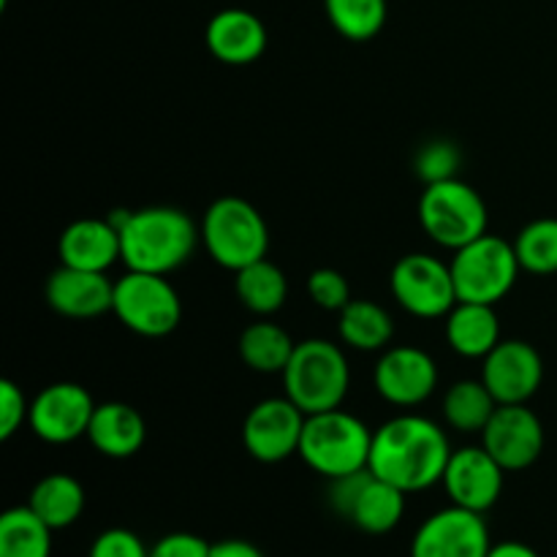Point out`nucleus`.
Returning <instances> with one entry per match:
<instances>
[{"label": "nucleus", "instance_id": "obj_1", "mask_svg": "<svg viewBox=\"0 0 557 557\" xmlns=\"http://www.w3.org/2000/svg\"><path fill=\"white\" fill-rule=\"evenodd\" d=\"M451 451L438 422L422 413H397L373 430L368 468L406 495L424 493L441 484Z\"/></svg>", "mask_w": 557, "mask_h": 557}, {"label": "nucleus", "instance_id": "obj_2", "mask_svg": "<svg viewBox=\"0 0 557 557\" xmlns=\"http://www.w3.org/2000/svg\"><path fill=\"white\" fill-rule=\"evenodd\" d=\"M109 221L117 226L123 245V264L136 272L172 275L188 264L201 228L180 207H141V210H114Z\"/></svg>", "mask_w": 557, "mask_h": 557}, {"label": "nucleus", "instance_id": "obj_3", "mask_svg": "<svg viewBox=\"0 0 557 557\" xmlns=\"http://www.w3.org/2000/svg\"><path fill=\"white\" fill-rule=\"evenodd\" d=\"M281 375L286 397L305 417L343 408L351 389V364L343 343H332L326 337L297 343L292 362Z\"/></svg>", "mask_w": 557, "mask_h": 557}, {"label": "nucleus", "instance_id": "obj_4", "mask_svg": "<svg viewBox=\"0 0 557 557\" xmlns=\"http://www.w3.org/2000/svg\"><path fill=\"white\" fill-rule=\"evenodd\" d=\"M373 430L343 408L310 413L305 419L299 457L313 473L324 479H341L364 471L370 466Z\"/></svg>", "mask_w": 557, "mask_h": 557}, {"label": "nucleus", "instance_id": "obj_5", "mask_svg": "<svg viewBox=\"0 0 557 557\" xmlns=\"http://www.w3.org/2000/svg\"><path fill=\"white\" fill-rule=\"evenodd\" d=\"M207 256L223 270L239 272L253 261L267 259L270 228L264 215L239 196H221L205 210L199 223Z\"/></svg>", "mask_w": 557, "mask_h": 557}, {"label": "nucleus", "instance_id": "obj_6", "mask_svg": "<svg viewBox=\"0 0 557 557\" xmlns=\"http://www.w3.org/2000/svg\"><path fill=\"white\" fill-rule=\"evenodd\" d=\"M419 223L435 245L455 253L487 234L490 212L482 194L466 180L455 177L424 185L419 196Z\"/></svg>", "mask_w": 557, "mask_h": 557}, {"label": "nucleus", "instance_id": "obj_7", "mask_svg": "<svg viewBox=\"0 0 557 557\" xmlns=\"http://www.w3.org/2000/svg\"><path fill=\"white\" fill-rule=\"evenodd\" d=\"M449 267L457 299L479 305H498L500 299L509 297L522 272L515 245L490 232L455 250Z\"/></svg>", "mask_w": 557, "mask_h": 557}, {"label": "nucleus", "instance_id": "obj_8", "mask_svg": "<svg viewBox=\"0 0 557 557\" xmlns=\"http://www.w3.org/2000/svg\"><path fill=\"white\" fill-rule=\"evenodd\" d=\"M112 313L139 337H166L183 321V299L166 275L128 270L114 281Z\"/></svg>", "mask_w": 557, "mask_h": 557}, {"label": "nucleus", "instance_id": "obj_9", "mask_svg": "<svg viewBox=\"0 0 557 557\" xmlns=\"http://www.w3.org/2000/svg\"><path fill=\"white\" fill-rule=\"evenodd\" d=\"M330 506L357 531L368 533V536H384L403 522L406 493L364 468V471L332 479Z\"/></svg>", "mask_w": 557, "mask_h": 557}, {"label": "nucleus", "instance_id": "obj_10", "mask_svg": "<svg viewBox=\"0 0 557 557\" xmlns=\"http://www.w3.org/2000/svg\"><path fill=\"white\" fill-rule=\"evenodd\" d=\"M389 288L406 313L424 321L446 319V313L457 305L451 267L430 253H408L397 259L389 272Z\"/></svg>", "mask_w": 557, "mask_h": 557}, {"label": "nucleus", "instance_id": "obj_11", "mask_svg": "<svg viewBox=\"0 0 557 557\" xmlns=\"http://www.w3.org/2000/svg\"><path fill=\"white\" fill-rule=\"evenodd\" d=\"M98 403L90 392L74 381H58L38 392L30 400V417L27 428L33 430L38 441L52 446L74 444L85 438L90 419L96 413Z\"/></svg>", "mask_w": 557, "mask_h": 557}, {"label": "nucleus", "instance_id": "obj_12", "mask_svg": "<svg viewBox=\"0 0 557 557\" xmlns=\"http://www.w3.org/2000/svg\"><path fill=\"white\" fill-rule=\"evenodd\" d=\"M305 419L308 417L286 395L259 400L243 422L245 451L267 466L299 455Z\"/></svg>", "mask_w": 557, "mask_h": 557}, {"label": "nucleus", "instance_id": "obj_13", "mask_svg": "<svg viewBox=\"0 0 557 557\" xmlns=\"http://www.w3.org/2000/svg\"><path fill=\"white\" fill-rule=\"evenodd\" d=\"M493 539L484 515L446 506L430 515L411 539V557H487Z\"/></svg>", "mask_w": 557, "mask_h": 557}, {"label": "nucleus", "instance_id": "obj_14", "mask_svg": "<svg viewBox=\"0 0 557 557\" xmlns=\"http://www.w3.org/2000/svg\"><path fill=\"white\" fill-rule=\"evenodd\" d=\"M381 400L395 408H417L435 395L438 364L419 346H389L373 368Z\"/></svg>", "mask_w": 557, "mask_h": 557}, {"label": "nucleus", "instance_id": "obj_15", "mask_svg": "<svg viewBox=\"0 0 557 557\" xmlns=\"http://www.w3.org/2000/svg\"><path fill=\"white\" fill-rule=\"evenodd\" d=\"M482 381L498 406H520L539 392L544 381V359L528 341H500L482 359Z\"/></svg>", "mask_w": 557, "mask_h": 557}, {"label": "nucleus", "instance_id": "obj_16", "mask_svg": "<svg viewBox=\"0 0 557 557\" xmlns=\"http://www.w3.org/2000/svg\"><path fill=\"white\" fill-rule=\"evenodd\" d=\"M504 476L506 471L500 462L484 446H462L451 451L441 484L451 504L484 515L504 495Z\"/></svg>", "mask_w": 557, "mask_h": 557}, {"label": "nucleus", "instance_id": "obj_17", "mask_svg": "<svg viewBox=\"0 0 557 557\" xmlns=\"http://www.w3.org/2000/svg\"><path fill=\"white\" fill-rule=\"evenodd\" d=\"M482 446L500 462L506 473L525 471L544 451V424L536 413L520 406H498L487 428L482 430Z\"/></svg>", "mask_w": 557, "mask_h": 557}, {"label": "nucleus", "instance_id": "obj_18", "mask_svg": "<svg viewBox=\"0 0 557 557\" xmlns=\"http://www.w3.org/2000/svg\"><path fill=\"white\" fill-rule=\"evenodd\" d=\"M44 299L58 315L74 321H90L103 313H112L114 283L107 272L74 270L60 264L44 286Z\"/></svg>", "mask_w": 557, "mask_h": 557}, {"label": "nucleus", "instance_id": "obj_19", "mask_svg": "<svg viewBox=\"0 0 557 557\" xmlns=\"http://www.w3.org/2000/svg\"><path fill=\"white\" fill-rule=\"evenodd\" d=\"M267 25L248 9H223L207 22L205 44L223 65H250L267 52Z\"/></svg>", "mask_w": 557, "mask_h": 557}, {"label": "nucleus", "instance_id": "obj_20", "mask_svg": "<svg viewBox=\"0 0 557 557\" xmlns=\"http://www.w3.org/2000/svg\"><path fill=\"white\" fill-rule=\"evenodd\" d=\"M58 256L63 267L109 272L117 261H123L117 226L109 218H79L60 234Z\"/></svg>", "mask_w": 557, "mask_h": 557}, {"label": "nucleus", "instance_id": "obj_21", "mask_svg": "<svg viewBox=\"0 0 557 557\" xmlns=\"http://www.w3.org/2000/svg\"><path fill=\"white\" fill-rule=\"evenodd\" d=\"M145 417L128 403H98L87 428V441L109 460H128L145 446Z\"/></svg>", "mask_w": 557, "mask_h": 557}, {"label": "nucleus", "instance_id": "obj_22", "mask_svg": "<svg viewBox=\"0 0 557 557\" xmlns=\"http://www.w3.org/2000/svg\"><path fill=\"white\" fill-rule=\"evenodd\" d=\"M444 337L457 357L484 359L504 341L495 305L462 302V299H457L455 308L446 313Z\"/></svg>", "mask_w": 557, "mask_h": 557}, {"label": "nucleus", "instance_id": "obj_23", "mask_svg": "<svg viewBox=\"0 0 557 557\" xmlns=\"http://www.w3.org/2000/svg\"><path fill=\"white\" fill-rule=\"evenodd\" d=\"M337 337L354 351H386L395 337V321L389 310L370 299H351L337 313Z\"/></svg>", "mask_w": 557, "mask_h": 557}, {"label": "nucleus", "instance_id": "obj_24", "mask_svg": "<svg viewBox=\"0 0 557 557\" xmlns=\"http://www.w3.org/2000/svg\"><path fill=\"white\" fill-rule=\"evenodd\" d=\"M85 487L71 473H49V476L38 479L30 493V500H27V506L52 531H65V528L74 525L82 517V511H85Z\"/></svg>", "mask_w": 557, "mask_h": 557}, {"label": "nucleus", "instance_id": "obj_25", "mask_svg": "<svg viewBox=\"0 0 557 557\" xmlns=\"http://www.w3.org/2000/svg\"><path fill=\"white\" fill-rule=\"evenodd\" d=\"M294 348H297V343L275 321H253L250 326H245L237 343L239 359L253 373L261 375L283 373L288 362H292Z\"/></svg>", "mask_w": 557, "mask_h": 557}, {"label": "nucleus", "instance_id": "obj_26", "mask_svg": "<svg viewBox=\"0 0 557 557\" xmlns=\"http://www.w3.org/2000/svg\"><path fill=\"white\" fill-rule=\"evenodd\" d=\"M498 400L487 389L482 379H460L444 392L441 411L446 424L462 435H482L487 422L493 419Z\"/></svg>", "mask_w": 557, "mask_h": 557}, {"label": "nucleus", "instance_id": "obj_27", "mask_svg": "<svg viewBox=\"0 0 557 557\" xmlns=\"http://www.w3.org/2000/svg\"><path fill=\"white\" fill-rule=\"evenodd\" d=\"M234 292L237 299L256 315H272L286 305L288 299V277L275 261L259 259L253 264L234 272Z\"/></svg>", "mask_w": 557, "mask_h": 557}, {"label": "nucleus", "instance_id": "obj_28", "mask_svg": "<svg viewBox=\"0 0 557 557\" xmlns=\"http://www.w3.org/2000/svg\"><path fill=\"white\" fill-rule=\"evenodd\" d=\"M52 533L30 506H14L0 517V557H52Z\"/></svg>", "mask_w": 557, "mask_h": 557}, {"label": "nucleus", "instance_id": "obj_29", "mask_svg": "<svg viewBox=\"0 0 557 557\" xmlns=\"http://www.w3.org/2000/svg\"><path fill=\"white\" fill-rule=\"evenodd\" d=\"M330 25L348 41H370L386 25V0H324Z\"/></svg>", "mask_w": 557, "mask_h": 557}, {"label": "nucleus", "instance_id": "obj_30", "mask_svg": "<svg viewBox=\"0 0 557 557\" xmlns=\"http://www.w3.org/2000/svg\"><path fill=\"white\" fill-rule=\"evenodd\" d=\"M515 253L522 272L555 275L557 272V218H536L515 237Z\"/></svg>", "mask_w": 557, "mask_h": 557}, {"label": "nucleus", "instance_id": "obj_31", "mask_svg": "<svg viewBox=\"0 0 557 557\" xmlns=\"http://www.w3.org/2000/svg\"><path fill=\"white\" fill-rule=\"evenodd\" d=\"M462 166V152L455 141L449 139H433L424 147H419L417 158H413V169L417 177L424 185L444 183V180H455Z\"/></svg>", "mask_w": 557, "mask_h": 557}, {"label": "nucleus", "instance_id": "obj_32", "mask_svg": "<svg viewBox=\"0 0 557 557\" xmlns=\"http://www.w3.org/2000/svg\"><path fill=\"white\" fill-rule=\"evenodd\" d=\"M308 294L313 305H319L321 310H335V313H341L351 302L348 277L341 270H332V267H319V270L310 272Z\"/></svg>", "mask_w": 557, "mask_h": 557}, {"label": "nucleus", "instance_id": "obj_33", "mask_svg": "<svg viewBox=\"0 0 557 557\" xmlns=\"http://www.w3.org/2000/svg\"><path fill=\"white\" fill-rule=\"evenodd\" d=\"M30 417V400L25 397L20 384L14 381H0V438L9 441L11 435L20 433L22 424Z\"/></svg>", "mask_w": 557, "mask_h": 557}, {"label": "nucleus", "instance_id": "obj_34", "mask_svg": "<svg viewBox=\"0 0 557 557\" xmlns=\"http://www.w3.org/2000/svg\"><path fill=\"white\" fill-rule=\"evenodd\" d=\"M87 557H150V547L128 528H109L98 533Z\"/></svg>", "mask_w": 557, "mask_h": 557}, {"label": "nucleus", "instance_id": "obj_35", "mask_svg": "<svg viewBox=\"0 0 557 557\" xmlns=\"http://www.w3.org/2000/svg\"><path fill=\"white\" fill-rule=\"evenodd\" d=\"M212 544L196 533H166L150 547V557H210Z\"/></svg>", "mask_w": 557, "mask_h": 557}, {"label": "nucleus", "instance_id": "obj_36", "mask_svg": "<svg viewBox=\"0 0 557 557\" xmlns=\"http://www.w3.org/2000/svg\"><path fill=\"white\" fill-rule=\"evenodd\" d=\"M210 557H264V553L245 539H223V542L212 544Z\"/></svg>", "mask_w": 557, "mask_h": 557}, {"label": "nucleus", "instance_id": "obj_37", "mask_svg": "<svg viewBox=\"0 0 557 557\" xmlns=\"http://www.w3.org/2000/svg\"><path fill=\"white\" fill-rule=\"evenodd\" d=\"M487 557H542L531 544H522V542H500L490 547Z\"/></svg>", "mask_w": 557, "mask_h": 557}]
</instances>
